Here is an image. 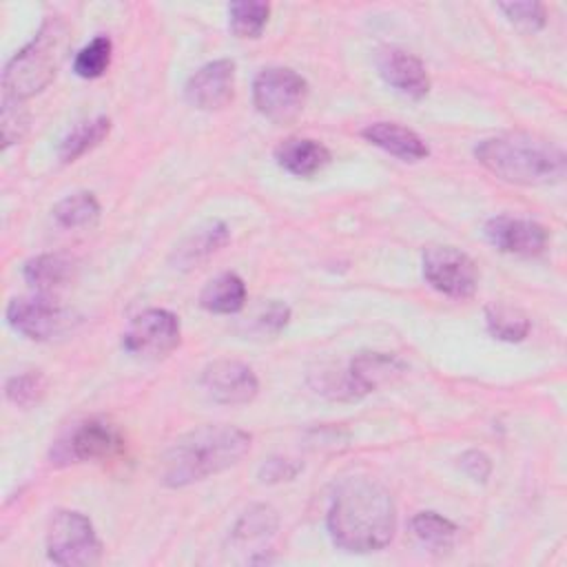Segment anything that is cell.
I'll list each match as a JSON object with an SVG mask.
<instances>
[{"label":"cell","instance_id":"cell-1","mask_svg":"<svg viewBox=\"0 0 567 567\" xmlns=\"http://www.w3.org/2000/svg\"><path fill=\"white\" fill-rule=\"evenodd\" d=\"M326 525L339 549L350 554L379 551L396 529L394 498L379 481L350 476L337 485Z\"/></svg>","mask_w":567,"mask_h":567},{"label":"cell","instance_id":"cell-2","mask_svg":"<svg viewBox=\"0 0 567 567\" xmlns=\"http://www.w3.org/2000/svg\"><path fill=\"white\" fill-rule=\"evenodd\" d=\"M252 436L235 425H202L182 434L164 452L159 481L186 487L237 465L250 450Z\"/></svg>","mask_w":567,"mask_h":567},{"label":"cell","instance_id":"cell-3","mask_svg":"<svg viewBox=\"0 0 567 567\" xmlns=\"http://www.w3.org/2000/svg\"><path fill=\"white\" fill-rule=\"evenodd\" d=\"M474 157L498 179L518 186L558 184L567 173V155L558 144L523 131L481 140Z\"/></svg>","mask_w":567,"mask_h":567},{"label":"cell","instance_id":"cell-4","mask_svg":"<svg viewBox=\"0 0 567 567\" xmlns=\"http://www.w3.org/2000/svg\"><path fill=\"white\" fill-rule=\"evenodd\" d=\"M69 27L60 16H49L38 33L4 66V95L27 100L44 91L58 75L69 51Z\"/></svg>","mask_w":567,"mask_h":567},{"label":"cell","instance_id":"cell-5","mask_svg":"<svg viewBox=\"0 0 567 567\" xmlns=\"http://www.w3.org/2000/svg\"><path fill=\"white\" fill-rule=\"evenodd\" d=\"M47 554L62 567H89L102 558V543L89 516L75 509H58L47 527Z\"/></svg>","mask_w":567,"mask_h":567},{"label":"cell","instance_id":"cell-6","mask_svg":"<svg viewBox=\"0 0 567 567\" xmlns=\"http://www.w3.org/2000/svg\"><path fill=\"white\" fill-rule=\"evenodd\" d=\"M308 82L292 69L270 66L257 73L252 82V102L257 111L275 122H292L306 106Z\"/></svg>","mask_w":567,"mask_h":567},{"label":"cell","instance_id":"cell-7","mask_svg":"<svg viewBox=\"0 0 567 567\" xmlns=\"http://www.w3.org/2000/svg\"><path fill=\"white\" fill-rule=\"evenodd\" d=\"M182 339L177 315L164 308H148L131 319L122 334V348L137 359H164Z\"/></svg>","mask_w":567,"mask_h":567},{"label":"cell","instance_id":"cell-8","mask_svg":"<svg viewBox=\"0 0 567 567\" xmlns=\"http://www.w3.org/2000/svg\"><path fill=\"white\" fill-rule=\"evenodd\" d=\"M423 277L436 292L454 299H467L478 288L474 259L454 246H427L423 250Z\"/></svg>","mask_w":567,"mask_h":567},{"label":"cell","instance_id":"cell-9","mask_svg":"<svg viewBox=\"0 0 567 567\" xmlns=\"http://www.w3.org/2000/svg\"><path fill=\"white\" fill-rule=\"evenodd\" d=\"M7 323L31 341H49L73 323V312L60 306L51 295L16 297L4 310Z\"/></svg>","mask_w":567,"mask_h":567},{"label":"cell","instance_id":"cell-10","mask_svg":"<svg viewBox=\"0 0 567 567\" xmlns=\"http://www.w3.org/2000/svg\"><path fill=\"white\" fill-rule=\"evenodd\" d=\"M124 447L120 430L104 419L82 421L69 432L66 439L58 441L51 452V463H86V461H106Z\"/></svg>","mask_w":567,"mask_h":567},{"label":"cell","instance_id":"cell-11","mask_svg":"<svg viewBox=\"0 0 567 567\" xmlns=\"http://www.w3.org/2000/svg\"><path fill=\"white\" fill-rule=\"evenodd\" d=\"M199 383L208 399L219 405H246L259 392V379L252 368L235 359H219L208 363Z\"/></svg>","mask_w":567,"mask_h":567},{"label":"cell","instance_id":"cell-12","mask_svg":"<svg viewBox=\"0 0 567 567\" xmlns=\"http://www.w3.org/2000/svg\"><path fill=\"white\" fill-rule=\"evenodd\" d=\"M235 95V62L233 60H213L197 69L186 86L184 97L193 109L199 111H219Z\"/></svg>","mask_w":567,"mask_h":567},{"label":"cell","instance_id":"cell-13","mask_svg":"<svg viewBox=\"0 0 567 567\" xmlns=\"http://www.w3.org/2000/svg\"><path fill=\"white\" fill-rule=\"evenodd\" d=\"M485 237L496 250L518 257H536L547 248L549 241L545 226L532 219L509 215L492 217L485 224Z\"/></svg>","mask_w":567,"mask_h":567},{"label":"cell","instance_id":"cell-14","mask_svg":"<svg viewBox=\"0 0 567 567\" xmlns=\"http://www.w3.org/2000/svg\"><path fill=\"white\" fill-rule=\"evenodd\" d=\"M377 69L388 86L410 100H423L430 93L425 64L399 47H383L377 53Z\"/></svg>","mask_w":567,"mask_h":567},{"label":"cell","instance_id":"cell-15","mask_svg":"<svg viewBox=\"0 0 567 567\" xmlns=\"http://www.w3.org/2000/svg\"><path fill=\"white\" fill-rule=\"evenodd\" d=\"M279 529V516L270 505L248 507L230 529L233 549L248 551V563H268L270 543Z\"/></svg>","mask_w":567,"mask_h":567},{"label":"cell","instance_id":"cell-16","mask_svg":"<svg viewBox=\"0 0 567 567\" xmlns=\"http://www.w3.org/2000/svg\"><path fill=\"white\" fill-rule=\"evenodd\" d=\"M405 365L388 352H361L350 361V368L346 372L348 383L352 388L354 399L394 381L401 377Z\"/></svg>","mask_w":567,"mask_h":567},{"label":"cell","instance_id":"cell-17","mask_svg":"<svg viewBox=\"0 0 567 567\" xmlns=\"http://www.w3.org/2000/svg\"><path fill=\"white\" fill-rule=\"evenodd\" d=\"M361 135L377 148L403 162H421L430 155L427 144L414 131L396 122H372L361 131Z\"/></svg>","mask_w":567,"mask_h":567},{"label":"cell","instance_id":"cell-18","mask_svg":"<svg viewBox=\"0 0 567 567\" xmlns=\"http://www.w3.org/2000/svg\"><path fill=\"white\" fill-rule=\"evenodd\" d=\"M275 159L295 177H312L330 164V151L319 140L288 137L277 144Z\"/></svg>","mask_w":567,"mask_h":567},{"label":"cell","instance_id":"cell-19","mask_svg":"<svg viewBox=\"0 0 567 567\" xmlns=\"http://www.w3.org/2000/svg\"><path fill=\"white\" fill-rule=\"evenodd\" d=\"M24 281L38 295H53L55 290L64 288L75 275V261L60 252H44L31 257L22 268Z\"/></svg>","mask_w":567,"mask_h":567},{"label":"cell","instance_id":"cell-20","mask_svg":"<svg viewBox=\"0 0 567 567\" xmlns=\"http://www.w3.org/2000/svg\"><path fill=\"white\" fill-rule=\"evenodd\" d=\"M246 303V284L235 272H221L199 292V306L215 315H235Z\"/></svg>","mask_w":567,"mask_h":567},{"label":"cell","instance_id":"cell-21","mask_svg":"<svg viewBox=\"0 0 567 567\" xmlns=\"http://www.w3.org/2000/svg\"><path fill=\"white\" fill-rule=\"evenodd\" d=\"M228 241V228L221 221H208L188 235L175 250L177 268H190L193 264L210 257Z\"/></svg>","mask_w":567,"mask_h":567},{"label":"cell","instance_id":"cell-22","mask_svg":"<svg viewBox=\"0 0 567 567\" xmlns=\"http://www.w3.org/2000/svg\"><path fill=\"white\" fill-rule=\"evenodd\" d=\"M109 131H111V120L106 115L75 124L60 142V148H58L60 159L66 164L75 162L78 157L95 148L109 135Z\"/></svg>","mask_w":567,"mask_h":567},{"label":"cell","instance_id":"cell-23","mask_svg":"<svg viewBox=\"0 0 567 567\" xmlns=\"http://www.w3.org/2000/svg\"><path fill=\"white\" fill-rule=\"evenodd\" d=\"M410 529H412V536L423 547H427L432 551L450 549L454 538H456V532H458V527L450 518H445V516H441L436 512H419V514H414L412 520H410Z\"/></svg>","mask_w":567,"mask_h":567},{"label":"cell","instance_id":"cell-24","mask_svg":"<svg viewBox=\"0 0 567 567\" xmlns=\"http://www.w3.org/2000/svg\"><path fill=\"white\" fill-rule=\"evenodd\" d=\"M487 332L507 343H518L529 334V319L523 310L507 303H492L485 308Z\"/></svg>","mask_w":567,"mask_h":567},{"label":"cell","instance_id":"cell-25","mask_svg":"<svg viewBox=\"0 0 567 567\" xmlns=\"http://www.w3.org/2000/svg\"><path fill=\"white\" fill-rule=\"evenodd\" d=\"M53 219L62 228H89L100 219V202L86 190L66 195L53 206Z\"/></svg>","mask_w":567,"mask_h":567},{"label":"cell","instance_id":"cell-26","mask_svg":"<svg viewBox=\"0 0 567 567\" xmlns=\"http://www.w3.org/2000/svg\"><path fill=\"white\" fill-rule=\"evenodd\" d=\"M270 16L268 2L235 0L228 4V27L237 38L255 40L261 35Z\"/></svg>","mask_w":567,"mask_h":567},{"label":"cell","instance_id":"cell-27","mask_svg":"<svg viewBox=\"0 0 567 567\" xmlns=\"http://www.w3.org/2000/svg\"><path fill=\"white\" fill-rule=\"evenodd\" d=\"M113 55V42L109 35H95L89 44H84L73 60L75 75L84 80H95L106 73Z\"/></svg>","mask_w":567,"mask_h":567},{"label":"cell","instance_id":"cell-28","mask_svg":"<svg viewBox=\"0 0 567 567\" xmlns=\"http://www.w3.org/2000/svg\"><path fill=\"white\" fill-rule=\"evenodd\" d=\"M4 394L18 408H33L47 394V377L40 370L13 374L4 383Z\"/></svg>","mask_w":567,"mask_h":567},{"label":"cell","instance_id":"cell-29","mask_svg":"<svg viewBox=\"0 0 567 567\" xmlns=\"http://www.w3.org/2000/svg\"><path fill=\"white\" fill-rule=\"evenodd\" d=\"M24 100L4 95L2 113H0V131H2V148L20 142L29 131V111L22 104Z\"/></svg>","mask_w":567,"mask_h":567},{"label":"cell","instance_id":"cell-30","mask_svg":"<svg viewBox=\"0 0 567 567\" xmlns=\"http://www.w3.org/2000/svg\"><path fill=\"white\" fill-rule=\"evenodd\" d=\"M498 9L523 31H540L547 22V11L545 4L534 2V0H523V2H501Z\"/></svg>","mask_w":567,"mask_h":567},{"label":"cell","instance_id":"cell-31","mask_svg":"<svg viewBox=\"0 0 567 567\" xmlns=\"http://www.w3.org/2000/svg\"><path fill=\"white\" fill-rule=\"evenodd\" d=\"M303 470V463L297 458H288V456H272L268 458L261 467H259V481L261 483H284V481H292L299 472Z\"/></svg>","mask_w":567,"mask_h":567},{"label":"cell","instance_id":"cell-32","mask_svg":"<svg viewBox=\"0 0 567 567\" xmlns=\"http://www.w3.org/2000/svg\"><path fill=\"white\" fill-rule=\"evenodd\" d=\"M290 319V308L281 301H270L264 312L257 317L255 326L259 332H266V334H279L281 328H286Z\"/></svg>","mask_w":567,"mask_h":567},{"label":"cell","instance_id":"cell-33","mask_svg":"<svg viewBox=\"0 0 567 567\" xmlns=\"http://www.w3.org/2000/svg\"><path fill=\"white\" fill-rule=\"evenodd\" d=\"M458 467L474 481L478 483H485L492 474V461L485 452L481 450H467L458 456Z\"/></svg>","mask_w":567,"mask_h":567}]
</instances>
